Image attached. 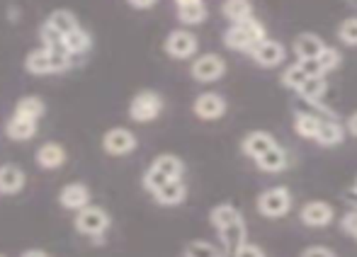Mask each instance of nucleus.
<instances>
[{"instance_id": "obj_1", "label": "nucleus", "mask_w": 357, "mask_h": 257, "mask_svg": "<svg viewBox=\"0 0 357 257\" xmlns=\"http://www.w3.org/2000/svg\"><path fill=\"white\" fill-rule=\"evenodd\" d=\"M265 27L263 22H258L255 17L245 20V22L231 24L224 32V44L234 52H253L260 42H265Z\"/></svg>"}, {"instance_id": "obj_2", "label": "nucleus", "mask_w": 357, "mask_h": 257, "mask_svg": "<svg viewBox=\"0 0 357 257\" xmlns=\"http://www.w3.org/2000/svg\"><path fill=\"white\" fill-rule=\"evenodd\" d=\"M109 228V214L102 206H85L75 214V231L80 235H88L93 240H102V235Z\"/></svg>"}, {"instance_id": "obj_3", "label": "nucleus", "mask_w": 357, "mask_h": 257, "mask_svg": "<svg viewBox=\"0 0 357 257\" xmlns=\"http://www.w3.org/2000/svg\"><path fill=\"white\" fill-rule=\"evenodd\" d=\"M160 112H163V98L153 90H142L129 102V117L139 124L153 122V119H158Z\"/></svg>"}, {"instance_id": "obj_4", "label": "nucleus", "mask_w": 357, "mask_h": 257, "mask_svg": "<svg viewBox=\"0 0 357 257\" xmlns=\"http://www.w3.org/2000/svg\"><path fill=\"white\" fill-rule=\"evenodd\" d=\"M291 209V192L287 187H273L258 196V211L268 219H282Z\"/></svg>"}, {"instance_id": "obj_5", "label": "nucleus", "mask_w": 357, "mask_h": 257, "mask_svg": "<svg viewBox=\"0 0 357 257\" xmlns=\"http://www.w3.org/2000/svg\"><path fill=\"white\" fill-rule=\"evenodd\" d=\"M163 49L170 59L183 61V59H190L197 54V37L192 32H188V29H175V32L168 34Z\"/></svg>"}, {"instance_id": "obj_6", "label": "nucleus", "mask_w": 357, "mask_h": 257, "mask_svg": "<svg viewBox=\"0 0 357 257\" xmlns=\"http://www.w3.org/2000/svg\"><path fill=\"white\" fill-rule=\"evenodd\" d=\"M102 148L107 155H114V158H122V155H129L137 150V136L129 129H109L107 134L102 136Z\"/></svg>"}, {"instance_id": "obj_7", "label": "nucleus", "mask_w": 357, "mask_h": 257, "mask_svg": "<svg viewBox=\"0 0 357 257\" xmlns=\"http://www.w3.org/2000/svg\"><path fill=\"white\" fill-rule=\"evenodd\" d=\"M190 73H192V78L197 80V83H216L219 78H224L226 63H224V59L216 56V54H204V56L195 59Z\"/></svg>"}, {"instance_id": "obj_8", "label": "nucleus", "mask_w": 357, "mask_h": 257, "mask_svg": "<svg viewBox=\"0 0 357 257\" xmlns=\"http://www.w3.org/2000/svg\"><path fill=\"white\" fill-rule=\"evenodd\" d=\"M333 206L328 201H306L299 211V219L309 228H326L333 221Z\"/></svg>"}, {"instance_id": "obj_9", "label": "nucleus", "mask_w": 357, "mask_h": 257, "mask_svg": "<svg viewBox=\"0 0 357 257\" xmlns=\"http://www.w3.org/2000/svg\"><path fill=\"white\" fill-rule=\"evenodd\" d=\"M192 112L204 122H214L226 114V100L216 93H202L192 104Z\"/></svg>"}, {"instance_id": "obj_10", "label": "nucleus", "mask_w": 357, "mask_h": 257, "mask_svg": "<svg viewBox=\"0 0 357 257\" xmlns=\"http://www.w3.org/2000/svg\"><path fill=\"white\" fill-rule=\"evenodd\" d=\"M59 204L66 211H80L90 204V189L83 182H68L59 192Z\"/></svg>"}, {"instance_id": "obj_11", "label": "nucleus", "mask_w": 357, "mask_h": 257, "mask_svg": "<svg viewBox=\"0 0 357 257\" xmlns=\"http://www.w3.org/2000/svg\"><path fill=\"white\" fill-rule=\"evenodd\" d=\"M250 56H253V61L258 65H263V68H275V65H280L284 61L287 52L280 42H275V39H265V42H260L258 47L250 52Z\"/></svg>"}, {"instance_id": "obj_12", "label": "nucleus", "mask_w": 357, "mask_h": 257, "mask_svg": "<svg viewBox=\"0 0 357 257\" xmlns=\"http://www.w3.org/2000/svg\"><path fill=\"white\" fill-rule=\"evenodd\" d=\"M27 182V175L20 165L15 163H5L0 168V194L3 196H13V194H20Z\"/></svg>"}, {"instance_id": "obj_13", "label": "nucleus", "mask_w": 357, "mask_h": 257, "mask_svg": "<svg viewBox=\"0 0 357 257\" xmlns=\"http://www.w3.org/2000/svg\"><path fill=\"white\" fill-rule=\"evenodd\" d=\"M273 146H278V141L273 139V136L268 134V131H253V134H248L243 139V143H241V150H243L248 158L258 160L263 153H268Z\"/></svg>"}, {"instance_id": "obj_14", "label": "nucleus", "mask_w": 357, "mask_h": 257, "mask_svg": "<svg viewBox=\"0 0 357 257\" xmlns=\"http://www.w3.org/2000/svg\"><path fill=\"white\" fill-rule=\"evenodd\" d=\"M66 158H68L66 148H63L61 143H54V141H49V143L37 148V163H39V168H44V170L61 168V165L66 163Z\"/></svg>"}, {"instance_id": "obj_15", "label": "nucleus", "mask_w": 357, "mask_h": 257, "mask_svg": "<svg viewBox=\"0 0 357 257\" xmlns=\"http://www.w3.org/2000/svg\"><path fill=\"white\" fill-rule=\"evenodd\" d=\"M326 49L324 39L316 37V34H299L294 39V54L299 56V61H309V59H319L321 52Z\"/></svg>"}, {"instance_id": "obj_16", "label": "nucleus", "mask_w": 357, "mask_h": 257, "mask_svg": "<svg viewBox=\"0 0 357 257\" xmlns=\"http://www.w3.org/2000/svg\"><path fill=\"white\" fill-rule=\"evenodd\" d=\"M37 122H32V119H22V117H10L8 124H5V136H8L10 141H29L37 136Z\"/></svg>"}, {"instance_id": "obj_17", "label": "nucleus", "mask_w": 357, "mask_h": 257, "mask_svg": "<svg viewBox=\"0 0 357 257\" xmlns=\"http://www.w3.org/2000/svg\"><path fill=\"white\" fill-rule=\"evenodd\" d=\"M185 196H188V187H185L183 180H170L168 185H163V187L153 194V199L158 201L160 206H178L185 201Z\"/></svg>"}, {"instance_id": "obj_18", "label": "nucleus", "mask_w": 357, "mask_h": 257, "mask_svg": "<svg viewBox=\"0 0 357 257\" xmlns=\"http://www.w3.org/2000/svg\"><path fill=\"white\" fill-rule=\"evenodd\" d=\"M47 112V104H44L42 98L37 95H27V98H20L17 104H15V117L22 119H32V122H39Z\"/></svg>"}, {"instance_id": "obj_19", "label": "nucleus", "mask_w": 357, "mask_h": 257, "mask_svg": "<svg viewBox=\"0 0 357 257\" xmlns=\"http://www.w3.org/2000/svg\"><path fill=\"white\" fill-rule=\"evenodd\" d=\"M221 13L234 24L245 22V20L253 17V3L250 0H224L221 3Z\"/></svg>"}, {"instance_id": "obj_20", "label": "nucleus", "mask_w": 357, "mask_h": 257, "mask_svg": "<svg viewBox=\"0 0 357 257\" xmlns=\"http://www.w3.org/2000/svg\"><path fill=\"white\" fill-rule=\"evenodd\" d=\"M24 70L32 75H49L54 73V63L52 56H49L47 49H37V52H29L27 59H24Z\"/></svg>"}, {"instance_id": "obj_21", "label": "nucleus", "mask_w": 357, "mask_h": 257, "mask_svg": "<svg viewBox=\"0 0 357 257\" xmlns=\"http://www.w3.org/2000/svg\"><path fill=\"white\" fill-rule=\"evenodd\" d=\"M343 139H345V129L335 119H321L319 134H316V141L321 146H338L343 143Z\"/></svg>"}, {"instance_id": "obj_22", "label": "nucleus", "mask_w": 357, "mask_h": 257, "mask_svg": "<svg viewBox=\"0 0 357 257\" xmlns=\"http://www.w3.org/2000/svg\"><path fill=\"white\" fill-rule=\"evenodd\" d=\"M151 165H153L155 170H160V173H163L165 178H170V180H183V175H185V163L173 153L158 155V158H155Z\"/></svg>"}, {"instance_id": "obj_23", "label": "nucleus", "mask_w": 357, "mask_h": 257, "mask_svg": "<svg viewBox=\"0 0 357 257\" xmlns=\"http://www.w3.org/2000/svg\"><path fill=\"white\" fill-rule=\"evenodd\" d=\"M209 221H212V226L216 231H221V228H226V226H234V224H238V221H243V216H241V211L236 209V206L219 204V206H214V209H212Z\"/></svg>"}, {"instance_id": "obj_24", "label": "nucleus", "mask_w": 357, "mask_h": 257, "mask_svg": "<svg viewBox=\"0 0 357 257\" xmlns=\"http://www.w3.org/2000/svg\"><path fill=\"white\" fill-rule=\"evenodd\" d=\"M258 168L263 170V173H282L287 168V153L284 148H280V146H273V148L268 150V153H263L258 160Z\"/></svg>"}, {"instance_id": "obj_25", "label": "nucleus", "mask_w": 357, "mask_h": 257, "mask_svg": "<svg viewBox=\"0 0 357 257\" xmlns=\"http://www.w3.org/2000/svg\"><path fill=\"white\" fill-rule=\"evenodd\" d=\"M219 238H221V245L226 248V253H236L241 245L245 243V226L243 221L234 226H226V228L219 231Z\"/></svg>"}, {"instance_id": "obj_26", "label": "nucleus", "mask_w": 357, "mask_h": 257, "mask_svg": "<svg viewBox=\"0 0 357 257\" xmlns=\"http://www.w3.org/2000/svg\"><path fill=\"white\" fill-rule=\"evenodd\" d=\"M39 39H42V44H44V49H47V52L68 54V47H66V34L56 32V29H54L52 24L44 22L42 27H39Z\"/></svg>"}, {"instance_id": "obj_27", "label": "nucleus", "mask_w": 357, "mask_h": 257, "mask_svg": "<svg viewBox=\"0 0 357 257\" xmlns=\"http://www.w3.org/2000/svg\"><path fill=\"white\" fill-rule=\"evenodd\" d=\"M66 47H68V54H71V56H78V54L85 56L88 49L93 47V37H90L88 29L78 27V29H73L71 34H66Z\"/></svg>"}, {"instance_id": "obj_28", "label": "nucleus", "mask_w": 357, "mask_h": 257, "mask_svg": "<svg viewBox=\"0 0 357 257\" xmlns=\"http://www.w3.org/2000/svg\"><path fill=\"white\" fill-rule=\"evenodd\" d=\"M47 24H52V27L56 29V32H61V34H71L73 29L80 27L78 17H75L71 10H54V13L47 17Z\"/></svg>"}, {"instance_id": "obj_29", "label": "nucleus", "mask_w": 357, "mask_h": 257, "mask_svg": "<svg viewBox=\"0 0 357 257\" xmlns=\"http://www.w3.org/2000/svg\"><path fill=\"white\" fill-rule=\"evenodd\" d=\"M319 127H321V119L314 117V114H306V112L296 114L294 131H296V136H301V139H316Z\"/></svg>"}, {"instance_id": "obj_30", "label": "nucleus", "mask_w": 357, "mask_h": 257, "mask_svg": "<svg viewBox=\"0 0 357 257\" xmlns=\"http://www.w3.org/2000/svg\"><path fill=\"white\" fill-rule=\"evenodd\" d=\"M326 90H328V83H326L324 75H319V78H309V80H306V83L301 85L296 93H299L304 100H309V102H319V100L326 95Z\"/></svg>"}, {"instance_id": "obj_31", "label": "nucleus", "mask_w": 357, "mask_h": 257, "mask_svg": "<svg viewBox=\"0 0 357 257\" xmlns=\"http://www.w3.org/2000/svg\"><path fill=\"white\" fill-rule=\"evenodd\" d=\"M178 20L183 24H199L207 20V5L197 3V5H185V8H178Z\"/></svg>"}, {"instance_id": "obj_32", "label": "nucleus", "mask_w": 357, "mask_h": 257, "mask_svg": "<svg viewBox=\"0 0 357 257\" xmlns=\"http://www.w3.org/2000/svg\"><path fill=\"white\" fill-rule=\"evenodd\" d=\"M183 257H224V253L207 240H192V243L185 245Z\"/></svg>"}, {"instance_id": "obj_33", "label": "nucleus", "mask_w": 357, "mask_h": 257, "mask_svg": "<svg viewBox=\"0 0 357 257\" xmlns=\"http://www.w3.org/2000/svg\"><path fill=\"white\" fill-rule=\"evenodd\" d=\"M309 80V73H306L304 68H301V63L296 61V63H291L289 68L282 73V85L284 88H289V90H299L301 85Z\"/></svg>"}, {"instance_id": "obj_34", "label": "nucleus", "mask_w": 357, "mask_h": 257, "mask_svg": "<svg viewBox=\"0 0 357 257\" xmlns=\"http://www.w3.org/2000/svg\"><path fill=\"white\" fill-rule=\"evenodd\" d=\"M338 37H340V42L348 44V47H357V17H348L340 22Z\"/></svg>"}, {"instance_id": "obj_35", "label": "nucleus", "mask_w": 357, "mask_h": 257, "mask_svg": "<svg viewBox=\"0 0 357 257\" xmlns=\"http://www.w3.org/2000/svg\"><path fill=\"white\" fill-rule=\"evenodd\" d=\"M319 63H321V68H324V73H331V70H335V68L340 65V54H338V49L326 47L324 52H321V56H319Z\"/></svg>"}, {"instance_id": "obj_36", "label": "nucleus", "mask_w": 357, "mask_h": 257, "mask_svg": "<svg viewBox=\"0 0 357 257\" xmlns=\"http://www.w3.org/2000/svg\"><path fill=\"white\" fill-rule=\"evenodd\" d=\"M340 228L353 235V238H357V211H348V214L340 219Z\"/></svg>"}, {"instance_id": "obj_37", "label": "nucleus", "mask_w": 357, "mask_h": 257, "mask_svg": "<svg viewBox=\"0 0 357 257\" xmlns=\"http://www.w3.org/2000/svg\"><path fill=\"white\" fill-rule=\"evenodd\" d=\"M234 257H265V253H263V248H258V245H253V243L245 240V243L234 253Z\"/></svg>"}, {"instance_id": "obj_38", "label": "nucleus", "mask_w": 357, "mask_h": 257, "mask_svg": "<svg viewBox=\"0 0 357 257\" xmlns=\"http://www.w3.org/2000/svg\"><path fill=\"white\" fill-rule=\"evenodd\" d=\"M301 257H335V253H331L328 248H321V245H316V248H306Z\"/></svg>"}, {"instance_id": "obj_39", "label": "nucleus", "mask_w": 357, "mask_h": 257, "mask_svg": "<svg viewBox=\"0 0 357 257\" xmlns=\"http://www.w3.org/2000/svg\"><path fill=\"white\" fill-rule=\"evenodd\" d=\"M132 8H137V10H149V8H153L158 0H127Z\"/></svg>"}, {"instance_id": "obj_40", "label": "nucleus", "mask_w": 357, "mask_h": 257, "mask_svg": "<svg viewBox=\"0 0 357 257\" xmlns=\"http://www.w3.org/2000/svg\"><path fill=\"white\" fill-rule=\"evenodd\" d=\"M20 257H52L49 253H44V250H39V248H34V250H24Z\"/></svg>"}, {"instance_id": "obj_41", "label": "nucleus", "mask_w": 357, "mask_h": 257, "mask_svg": "<svg viewBox=\"0 0 357 257\" xmlns=\"http://www.w3.org/2000/svg\"><path fill=\"white\" fill-rule=\"evenodd\" d=\"M345 129H348L353 136H357V112H355V114H350V117H348V127H345Z\"/></svg>"}, {"instance_id": "obj_42", "label": "nucleus", "mask_w": 357, "mask_h": 257, "mask_svg": "<svg viewBox=\"0 0 357 257\" xmlns=\"http://www.w3.org/2000/svg\"><path fill=\"white\" fill-rule=\"evenodd\" d=\"M197 3H204V0H175L178 8H185V5H197Z\"/></svg>"}, {"instance_id": "obj_43", "label": "nucleus", "mask_w": 357, "mask_h": 257, "mask_svg": "<svg viewBox=\"0 0 357 257\" xmlns=\"http://www.w3.org/2000/svg\"><path fill=\"white\" fill-rule=\"evenodd\" d=\"M355 189H357V182H355Z\"/></svg>"}, {"instance_id": "obj_44", "label": "nucleus", "mask_w": 357, "mask_h": 257, "mask_svg": "<svg viewBox=\"0 0 357 257\" xmlns=\"http://www.w3.org/2000/svg\"><path fill=\"white\" fill-rule=\"evenodd\" d=\"M0 257H5V255H0Z\"/></svg>"}]
</instances>
